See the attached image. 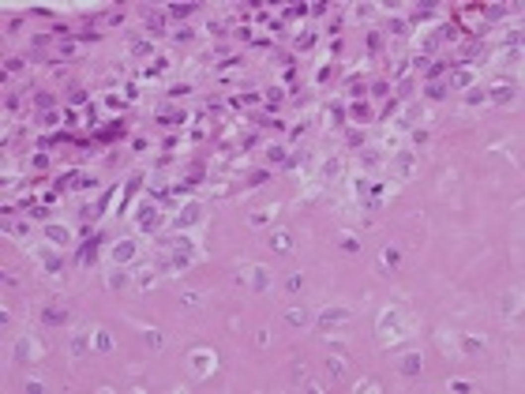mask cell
<instances>
[{"mask_svg":"<svg viewBox=\"0 0 525 394\" xmlns=\"http://www.w3.org/2000/svg\"><path fill=\"white\" fill-rule=\"evenodd\" d=\"M319 319H323V323H345V319H353V316H349L345 308H327Z\"/></svg>","mask_w":525,"mask_h":394,"instance_id":"1","label":"cell"},{"mask_svg":"<svg viewBox=\"0 0 525 394\" xmlns=\"http://www.w3.org/2000/svg\"><path fill=\"white\" fill-rule=\"evenodd\" d=\"M45 323H49V327H57V323H64V308H45Z\"/></svg>","mask_w":525,"mask_h":394,"instance_id":"2","label":"cell"},{"mask_svg":"<svg viewBox=\"0 0 525 394\" xmlns=\"http://www.w3.org/2000/svg\"><path fill=\"white\" fill-rule=\"evenodd\" d=\"M154 222V210H139V225H150Z\"/></svg>","mask_w":525,"mask_h":394,"instance_id":"5","label":"cell"},{"mask_svg":"<svg viewBox=\"0 0 525 394\" xmlns=\"http://www.w3.org/2000/svg\"><path fill=\"white\" fill-rule=\"evenodd\" d=\"M192 11H195L192 4H177V8H173V15H192Z\"/></svg>","mask_w":525,"mask_h":394,"instance_id":"4","label":"cell"},{"mask_svg":"<svg viewBox=\"0 0 525 394\" xmlns=\"http://www.w3.org/2000/svg\"><path fill=\"white\" fill-rule=\"evenodd\" d=\"M401 372H405V376L420 372V357H416V353H413V357H405V360H401Z\"/></svg>","mask_w":525,"mask_h":394,"instance_id":"3","label":"cell"}]
</instances>
